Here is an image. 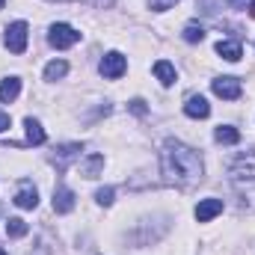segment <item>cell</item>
<instances>
[{"mask_svg":"<svg viewBox=\"0 0 255 255\" xmlns=\"http://www.w3.org/2000/svg\"><path fill=\"white\" fill-rule=\"evenodd\" d=\"M160 166H163V178L169 184H178V187H187L202 181V157L193 151L190 145L178 142V139H166L163 142V151H160Z\"/></svg>","mask_w":255,"mask_h":255,"instance_id":"1","label":"cell"},{"mask_svg":"<svg viewBox=\"0 0 255 255\" xmlns=\"http://www.w3.org/2000/svg\"><path fill=\"white\" fill-rule=\"evenodd\" d=\"M48 42L54 45V48H71V45H77L80 42V33L71 27V24H54L51 27V33H48Z\"/></svg>","mask_w":255,"mask_h":255,"instance_id":"2","label":"cell"},{"mask_svg":"<svg viewBox=\"0 0 255 255\" xmlns=\"http://www.w3.org/2000/svg\"><path fill=\"white\" fill-rule=\"evenodd\" d=\"M27 21H15V24H9L6 27V48L12 51V54H24L27 51Z\"/></svg>","mask_w":255,"mask_h":255,"instance_id":"3","label":"cell"},{"mask_svg":"<svg viewBox=\"0 0 255 255\" xmlns=\"http://www.w3.org/2000/svg\"><path fill=\"white\" fill-rule=\"evenodd\" d=\"M98 71L107 77V80H119L122 74L128 71V60L119 54V51H110L104 60H101V65H98Z\"/></svg>","mask_w":255,"mask_h":255,"instance_id":"4","label":"cell"},{"mask_svg":"<svg viewBox=\"0 0 255 255\" xmlns=\"http://www.w3.org/2000/svg\"><path fill=\"white\" fill-rule=\"evenodd\" d=\"M241 92H244V86H241L238 77H217L214 80V95H220L226 101H238Z\"/></svg>","mask_w":255,"mask_h":255,"instance_id":"5","label":"cell"},{"mask_svg":"<svg viewBox=\"0 0 255 255\" xmlns=\"http://www.w3.org/2000/svg\"><path fill=\"white\" fill-rule=\"evenodd\" d=\"M232 178H235L238 184L255 181V154H241V157H238V163L232 166Z\"/></svg>","mask_w":255,"mask_h":255,"instance_id":"6","label":"cell"},{"mask_svg":"<svg viewBox=\"0 0 255 255\" xmlns=\"http://www.w3.org/2000/svg\"><path fill=\"white\" fill-rule=\"evenodd\" d=\"M80 151H83L80 142H63V145H57V148H54V163H57V169L65 172V166H68L74 157H80Z\"/></svg>","mask_w":255,"mask_h":255,"instance_id":"7","label":"cell"},{"mask_svg":"<svg viewBox=\"0 0 255 255\" xmlns=\"http://www.w3.org/2000/svg\"><path fill=\"white\" fill-rule=\"evenodd\" d=\"M217 214H223V199H202V202L196 205V220H199V223H208V220H214Z\"/></svg>","mask_w":255,"mask_h":255,"instance_id":"8","label":"cell"},{"mask_svg":"<svg viewBox=\"0 0 255 255\" xmlns=\"http://www.w3.org/2000/svg\"><path fill=\"white\" fill-rule=\"evenodd\" d=\"M15 205H18V208H24V211H33V208L39 205V190H36L30 181H24V184H21V190L15 193Z\"/></svg>","mask_w":255,"mask_h":255,"instance_id":"9","label":"cell"},{"mask_svg":"<svg viewBox=\"0 0 255 255\" xmlns=\"http://www.w3.org/2000/svg\"><path fill=\"white\" fill-rule=\"evenodd\" d=\"M184 113H187L190 119H208V116H211V104H208L202 95H190L187 104H184Z\"/></svg>","mask_w":255,"mask_h":255,"instance_id":"10","label":"cell"},{"mask_svg":"<svg viewBox=\"0 0 255 255\" xmlns=\"http://www.w3.org/2000/svg\"><path fill=\"white\" fill-rule=\"evenodd\" d=\"M54 211H57V214L74 211V193L68 190V187H57V190H54Z\"/></svg>","mask_w":255,"mask_h":255,"instance_id":"11","label":"cell"},{"mask_svg":"<svg viewBox=\"0 0 255 255\" xmlns=\"http://www.w3.org/2000/svg\"><path fill=\"white\" fill-rule=\"evenodd\" d=\"M104 169V154H89L83 163H80V175L83 178H98Z\"/></svg>","mask_w":255,"mask_h":255,"instance_id":"12","label":"cell"},{"mask_svg":"<svg viewBox=\"0 0 255 255\" xmlns=\"http://www.w3.org/2000/svg\"><path fill=\"white\" fill-rule=\"evenodd\" d=\"M18 92H21V80H18V77H6V80L0 83V101H3V104H12V101L18 98Z\"/></svg>","mask_w":255,"mask_h":255,"instance_id":"13","label":"cell"},{"mask_svg":"<svg viewBox=\"0 0 255 255\" xmlns=\"http://www.w3.org/2000/svg\"><path fill=\"white\" fill-rule=\"evenodd\" d=\"M154 77H157L163 86H172V83H175V65L166 63V60H157V63H154Z\"/></svg>","mask_w":255,"mask_h":255,"instance_id":"14","label":"cell"},{"mask_svg":"<svg viewBox=\"0 0 255 255\" xmlns=\"http://www.w3.org/2000/svg\"><path fill=\"white\" fill-rule=\"evenodd\" d=\"M217 54L229 63H238L244 51H241V42H217Z\"/></svg>","mask_w":255,"mask_h":255,"instance_id":"15","label":"cell"},{"mask_svg":"<svg viewBox=\"0 0 255 255\" xmlns=\"http://www.w3.org/2000/svg\"><path fill=\"white\" fill-rule=\"evenodd\" d=\"M24 128H27V142H30V145H42V142L48 139V136H45V128L39 125L36 119H27Z\"/></svg>","mask_w":255,"mask_h":255,"instance_id":"16","label":"cell"},{"mask_svg":"<svg viewBox=\"0 0 255 255\" xmlns=\"http://www.w3.org/2000/svg\"><path fill=\"white\" fill-rule=\"evenodd\" d=\"M217 142H223V145H235V142H241V130L232 125H220L217 128Z\"/></svg>","mask_w":255,"mask_h":255,"instance_id":"17","label":"cell"},{"mask_svg":"<svg viewBox=\"0 0 255 255\" xmlns=\"http://www.w3.org/2000/svg\"><path fill=\"white\" fill-rule=\"evenodd\" d=\"M65 74H68V63H63V60H54L45 65V80H60Z\"/></svg>","mask_w":255,"mask_h":255,"instance_id":"18","label":"cell"},{"mask_svg":"<svg viewBox=\"0 0 255 255\" xmlns=\"http://www.w3.org/2000/svg\"><path fill=\"white\" fill-rule=\"evenodd\" d=\"M27 232H30V226H27L24 220H18V217H12V220L6 223V235H9V238H24Z\"/></svg>","mask_w":255,"mask_h":255,"instance_id":"19","label":"cell"},{"mask_svg":"<svg viewBox=\"0 0 255 255\" xmlns=\"http://www.w3.org/2000/svg\"><path fill=\"white\" fill-rule=\"evenodd\" d=\"M205 39V27L202 24H187L184 27V42H202Z\"/></svg>","mask_w":255,"mask_h":255,"instance_id":"20","label":"cell"},{"mask_svg":"<svg viewBox=\"0 0 255 255\" xmlns=\"http://www.w3.org/2000/svg\"><path fill=\"white\" fill-rule=\"evenodd\" d=\"M113 196H116V190H113V187H101V190L95 193L98 205H113Z\"/></svg>","mask_w":255,"mask_h":255,"instance_id":"21","label":"cell"},{"mask_svg":"<svg viewBox=\"0 0 255 255\" xmlns=\"http://www.w3.org/2000/svg\"><path fill=\"white\" fill-rule=\"evenodd\" d=\"M175 3H178V0H148V6H151L154 12H166V9L175 6Z\"/></svg>","mask_w":255,"mask_h":255,"instance_id":"22","label":"cell"},{"mask_svg":"<svg viewBox=\"0 0 255 255\" xmlns=\"http://www.w3.org/2000/svg\"><path fill=\"white\" fill-rule=\"evenodd\" d=\"M128 107H130V113H136V116H142V113H145V110H148V107H145V101H142V98H133V101H130V104H128Z\"/></svg>","mask_w":255,"mask_h":255,"instance_id":"23","label":"cell"},{"mask_svg":"<svg viewBox=\"0 0 255 255\" xmlns=\"http://www.w3.org/2000/svg\"><path fill=\"white\" fill-rule=\"evenodd\" d=\"M12 125V119H9V113H0V133L6 130V128Z\"/></svg>","mask_w":255,"mask_h":255,"instance_id":"24","label":"cell"},{"mask_svg":"<svg viewBox=\"0 0 255 255\" xmlns=\"http://www.w3.org/2000/svg\"><path fill=\"white\" fill-rule=\"evenodd\" d=\"M229 6H235V9H244V6H247V0H229Z\"/></svg>","mask_w":255,"mask_h":255,"instance_id":"25","label":"cell"},{"mask_svg":"<svg viewBox=\"0 0 255 255\" xmlns=\"http://www.w3.org/2000/svg\"><path fill=\"white\" fill-rule=\"evenodd\" d=\"M250 12H253V18H255V0H253V6H250Z\"/></svg>","mask_w":255,"mask_h":255,"instance_id":"26","label":"cell"},{"mask_svg":"<svg viewBox=\"0 0 255 255\" xmlns=\"http://www.w3.org/2000/svg\"><path fill=\"white\" fill-rule=\"evenodd\" d=\"M0 255H9V253H6V250H0Z\"/></svg>","mask_w":255,"mask_h":255,"instance_id":"27","label":"cell"}]
</instances>
